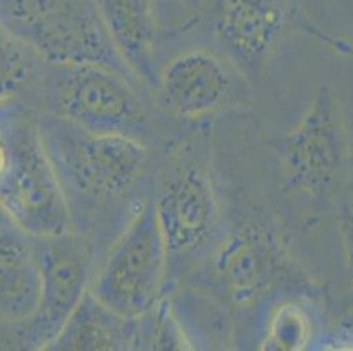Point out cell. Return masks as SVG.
<instances>
[{"label": "cell", "mask_w": 353, "mask_h": 351, "mask_svg": "<svg viewBox=\"0 0 353 351\" xmlns=\"http://www.w3.org/2000/svg\"><path fill=\"white\" fill-rule=\"evenodd\" d=\"M134 344L136 318L114 313L88 292L46 350L118 351L134 350Z\"/></svg>", "instance_id": "14"}, {"label": "cell", "mask_w": 353, "mask_h": 351, "mask_svg": "<svg viewBox=\"0 0 353 351\" xmlns=\"http://www.w3.org/2000/svg\"><path fill=\"white\" fill-rule=\"evenodd\" d=\"M12 159L0 179V211L35 239L74 232L60 179L41 137L37 116L11 112Z\"/></svg>", "instance_id": "6"}, {"label": "cell", "mask_w": 353, "mask_h": 351, "mask_svg": "<svg viewBox=\"0 0 353 351\" xmlns=\"http://www.w3.org/2000/svg\"><path fill=\"white\" fill-rule=\"evenodd\" d=\"M341 239H343V250H345L346 262H348L350 269L353 270V211H348L343 214Z\"/></svg>", "instance_id": "19"}, {"label": "cell", "mask_w": 353, "mask_h": 351, "mask_svg": "<svg viewBox=\"0 0 353 351\" xmlns=\"http://www.w3.org/2000/svg\"><path fill=\"white\" fill-rule=\"evenodd\" d=\"M144 90L97 63H46L35 104L92 134L125 135L155 148L162 139Z\"/></svg>", "instance_id": "3"}, {"label": "cell", "mask_w": 353, "mask_h": 351, "mask_svg": "<svg viewBox=\"0 0 353 351\" xmlns=\"http://www.w3.org/2000/svg\"><path fill=\"white\" fill-rule=\"evenodd\" d=\"M46 63L0 21V111L30 97L35 102Z\"/></svg>", "instance_id": "15"}, {"label": "cell", "mask_w": 353, "mask_h": 351, "mask_svg": "<svg viewBox=\"0 0 353 351\" xmlns=\"http://www.w3.org/2000/svg\"><path fill=\"white\" fill-rule=\"evenodd\" d=\"M239 74L220 50H183L160 66L153 104L176 120H202L229 102Z\"/></svg>", "instance_id": "10"}, {"label": "cell", "mask_w": 353, "mask_h": 351, "mask_svg": "<svg viewBox=\"0 0 353 351\" xmlns=\"http://www.w3.org/2000/svg\"><path fill=\"white\" fill-rule=\"evenodd\" d=\"M288 0H216L214 41L243 76H259L288 23Z\"/></svg>", "instance_id": "11"}, {"label": "cell", "mask_w": 353, "mask_h": 351, "mask_svg": "<svg viewBox=\"0 0 353 351\" xmlns=\"http://www.w3.org/2000/svg\"><path fill=\"white\" fill-rule=\"evenodd\" d=\"M272 146L285 192L303 197H322L330 192L348 160V137L334 90L320 85L299 123Z\"/></svg>", "instance_id": "8"}, {"label": "cell", "mask_w": 353, "mask_h": 351, "mask_svg": "<svg viewBox=\"0 0 353 351\" xmlns=\"http://www.w3.org/2000/svg\"><path fill=\"white\" fill-rule=\"evenodd\" d=\"M167 285V251L150 195L102 257L90 294L121 317L139 318L165 295Z\"/></svg>", "instance_id": "7"}, {"label": "cell", "mask_w": 353, "mask_h": 351, "mask_svg": "<svg viewBox=\"0 0 353 351\" xmlns=\"http://www.w3.org/2000/svg\"><path fill=\"white\" fill-rule=\"evenodd\" d=\"M0 21L44 63H97L141 86L109 37L97 0H0Z\"/></svg>", "instance_id": "4"}, {"label": "cell", "mask_w": 353, "mask_h": 351, "mask_svg": "<svg viewBox=\"0 0 353 351\" xmlns=\"http://www.w3.org/2000/svg\"><path fill=\"white\" fill-rule=\"evenodd\" d=\"M4 221H8V220H6L4 214H2V211H0V223H4Z\"/></svg>", "instance_id": "20"}, {"label": "cell", "mask_w": 353, "mask_h": 351, "mask_svg": "<svg viewBox=\"0 0 353 351\" xmlns=\"http://www.w3.org/2000/svg\"><path fill=\"white\" fill-rule=\"evenodd\" d=\"M43 294L35 317L21 332V348L46 350L59 336L76 305L90 292L99 259L76 232L39 239Z\"/></svg>", "instance_id": "9"}, {"label": "cell", "mask_w": 353, "mask_h": 351, "mask_svg": "<svg viewBox=\"0 0 353 351\" xmlns=\"http://www.w3.org/2000/svg\"><path fill=\"white\" fill-rule=\"evenodd\" d=\"M37 125L74 232L101 263L130 214L152 195L153 148L125 135L92 134L46 112L37 116Z\"/></svg>", "instance_id": "1"}, {"label": "cell", "mask_w": 353, "mask_h": 351, "mask_svg": "<svg viewBox=\"0 0 353 351\" xmlns=\"http://www.w3.org/2000/svg\"><path fill=\"white\" fill-rule=\"evenodd\" d=\"M188 330L183 327L174 302L163 295L143 317L136 318L134 350H192Z\"/></svg>", "instance_id": "17"}, {"label": "cell", "mask_w": 353, "mask_h": 351, "mask_svg": "<svg viewBox=\"0 0 353 351\" xmlns=\"http://www.w3.org/2000/svg\"><path fill=\"white\" fill-rule=\"evenodd\" d=\"M11 112L12 109L0 111V179L6 176L12 159Z\"/></svg>", "instance_id": "18"}, {"label": "cell", "mask_w": 353, "mask_h": 351, "mask_svg": "<svg viewBox=\"0 0 353 351\" xmlns=\"http://www.w3.org/2000/svg\"><path fill=\"white\" fill-rule=\"evenodd\" d=\"M313 337V320L307 309L295 299H283L269 311L260 350H306Z\"/></svg>", "instance_id": "16"}, {"label": "cell", "mask_w": 353, "mask_h": 351, "mask_svg": "<svg viewBox=\"0 0 353 351\" xmlns=\"http://www.w3.org/2000/svg\"><path fill=\"white\" fill-rule=\"evenodd\" d=\"M199 269L213 294L236 311L255 309L303 283L278 230L262 220L241 221L225 230Z\"/></svg>", "instance_id": "5"}, {"label": "cell", "mask_w": 353, "mask_h": 351, "mask_svg": "<svg viewBox=\"0 0 353 351\" xmlns=\"http://www.w3.org/2000/svg\"><path fill=\"white\" fill-rule=\"evenodd\" d=\"M152 205L167 251V279L206 262L225 234V217L202 139L171 146L155 167Z\"/></svg>", "instance_id": "2"}, {"label": "cell", "mask_w": 353, "mask_h": 351, "mask_svg": "<svg viewBox=\"0 0 353 351\" xmlns=\"http://www.w3.org/2000/svg\"><path fill=\"white\" fill-rule=\"evenodd\" d=\"M102 21L123 62L144 90L155 85L160 66V30L157 0H97Z\"/></svg>", "instance_id": "13"}, {"label": "cell", "mask_w": 353, "mask_h": 351, "mask_svg": "<svg viewBox=\"0 0 353 351\" xmlns=\"http://www.w3.org/2000/svg\"><path fill=\"white\" fill-rule=\"evenodd\" d=\"M43 294L39 239L9 221L0 223V344L21 348V332Z\"/></svg>", "instance_id": "12"}]
</instances>
